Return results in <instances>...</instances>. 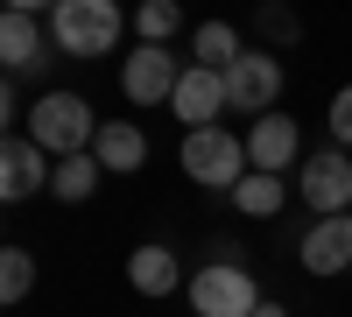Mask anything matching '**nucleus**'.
I'll return each mask as SVG.
<instances>
[{
    "instance_id": "f8f14e48",
    "label": "nucleus",
    "mask_w": 352,
    "mask_h": 317,
    "mask_svg": "<svg viewBox=\"0 0 352 317\" xmlns=\"http://www.w3.org/2000/svg\"><path fill=\"white\" fill-rule=\"evenodd\" d=\"M92 155L106 162V177H134V169L148 162V134H141L134 120H106L99 141H92Z\"/></svg>"
},
{
    "instance_id": "f257e3e1",
    "label": "nucleus",
    "mask_w": 352,
    "mask_h": 317,
    "mask_svg": "<svg viewBox=\"0 0 352 317\" xmlns=\"http://www.w3.org/2000/svg\"><path fill=\"white\" fill-rule=\"evenodd\" d=\"M127 14L113 8V0H56L50 8V50L56 56H99L120 43Z\"/></svg>"
},
{
    "instance_id": "1a4fd4ad",
    "label": "nucleus",
    "mask_w": 352,
    "mask_h": 317,
    "mask_svg": "<svg viewBox=\"0 0 352 317\" xmlns=\"http://www.w3.org/2000/svg\"><path fill=\"white\" fill-rule=\"evenodd\" d=\"M43 155H50L43 141L8 134V149H0V197H8V205H21V197L50 190V169H56V162H43Z\"/></svg>"
},
{
    "instance_id": "39448f33",
    "label": "nucleus",
    "mask_w": 352,
    "mask_h": 317,
    "mask_svg": "<svg viewBox=\"0 0 352 317\" xmlns=\"http://www.w3.org/2000/svg\"><path fill=\"white\" fill-rule=\"evenodd\" d=\"M226 92H232V113H275V99H282V64L268 50H240L226 64Z\"/></svg>"
},
{
    "instance_id": "ddd939ff",
    "label": "nucleus",
    "mask_w": 352,
    "mask_h": 317,
    "mask_svg": "<svg viewBox=\"0 0 352 317\" xmlns=\"http://www.w3.org/2000/svg\"><path fill=\"white\" fill-rule=\"evenodd\" d=\"M127 282H134L141 296H169V289H184L190 275L176 268L169 247H134V254H127Z\"/></svg>"
},
{
    "instance_id": "7ed1b4c3",
    "label": "nucleus",
    "mask_w": 352,
    "mask_h": 317,
    "mask_svg": "<svg viewBox=\"0 0 352 317\" xmlns=\"http://www.w3.org/2000/svg\"><path fill=\"white\" fill-rule=\"evenodd\" d=\"M247 141L226 134V127H184V177L204 184V190H232L247 177Z\"/></svg>"
},
{
    "instance_id": "aec40b11",
    "label": "nucleus",
    "mask_w": 352,
    "mask_h": 317,
    "mask_svg": "<svg viewBox=\"0 0 352 317\" xmlns=\"http://www.w3.org/2000/svg\"><path fill=\"white\" fill-rule=\"evenodd\" d=\"M324 127H331V149H352V85L324 106Z\"/></svg>"
},
{
    "instance_id": "2eb2a0df",
    "label": "nucleus",
    "mask_w": 352,
    "mask_h": 317,
    "mask_svg": "<svg viewBox=\"0 0 352 317\" xmlns=\"http://www.w3.org/2000/svg\"><path fill=\"white\" fill-rule=\"evenodd\" d=\"M99 155L92 149H85V155H56V169H50V197H56V205H85V197H92L99 190Z\"/></svg>"
},
{
    "instance_id": "f3484780",
    "label": "nucleus",
    "mask_w": 352,
    "mask_h": 317,
    "mask_svg": "<svg viewBox=\"0 0 352 317\" xmlns=\"http://www.w3.org/2000/svg\"><path fill=\"white\" fill-rule=\"evenodd\" d=\"M190 43H197V64H212V71H226L232 56H240V28H232V21H204V28H197Z\"/></svg>"
},
{
    "instance_id": "0eeeda50",
    "label": "nucleus",
    "mask_w": 352,
    "mask_h": 317,
    "mask_svg": "<svg viewBox=\"0 0 352 317\" xmlns=\"http://www.w3.org/2000/svg\"><path fill=\"white\" fill-rule=\"evenodd\" d=\"M296 184H303L310 212H345L352 205V155L345 149H317L310 162H296Z\"/></svg>"
},
{
    "instance_id": "9d476101",
    "label": "nucleus",
    "mask_w": 352,
    "mask_h": 317,
    "mask_svg": "<svg viewBox=\"0 0 352 317\" xmlns=\"http://www.w3.org/2000/svg\"><path fill=\"white\" fill-rule=\"evenodd\" d=\"M303 268L310 275H345L352 268V219L345 212H317V226L303 233Z\"/></svg>"
},
{
    "instance_id": "423d86ee",
    "label": "nucleus",
    "mask_w": 352,
    "mask_h": 317,
    "mask_svg": "<svg viewBox=\"0 0 352 317\" xmlns=\"http://www.w3.org/2000/svg\"><path fill=\"white\" fill-rule=\"evenodd\" d=\"M176 50H162V43H141V50H127V64H120V92L134 99V106H169L176 99Z\"/></svg>"
},
{
    "instance_id": "9b49d317",
    "label": "nucleus",
    "mask_w": 352,
    "mask_h": 317,
    "mask_svg": "<svg viewBox=\"0 0 352 317\" xmlns=\"http://www.w3.org/2000/svg\"><path fill=\"white\" fill-rule=\"evenodd\" d=\"M296 149H303V134H296V120H289V113H261V120L247 127V162L254 169H282L296 162Z\"/></svg>"
},
{
    "instance_id": "412c9836",
    "label": "nucleus",
    "mask_w": 352,
    "mask_h": 317,
    "mask_svg": "<svg viewBox=\"0 0 352 317\" xmlns=\"http://www.w3.org/2000/svg\"><path fill=\"white\" fill-rule=\"evenodd\" d=\"M261 28H275V36L289 43V36H296V14H289V8H261Z\"/></svg>"
},
{
    "instance_id": "5701e85b",
    "label": "nucleus",
    "mask_w": 352,
    "mask_h": 317,
    "mask_svg": "<svg viewBox=\"0 0 352 317\" xmlns=\"http://www.w3.org/2000/svg\"><path fill=\"white\" fill-rule=\"evenodd\" d=\"M254 317H289V310H282L275 296H261V303H254Z\"/></svg>"
},
{
    "instance_id": "6ab92c4d",
    "label": "nucleus",
    "mask_w": 352,
    "mask_h": 317,
    "mask_svg": "<svg viewBox=\"0 0 352 317\" xmlns=\"http://www.w3.org/2000/svg\"><path fill=\"white\" fill-rule=\"evenodd\" d=\"M28 289H36V254H28V247H8V254H0V296L21 303Z\"/></svg>"
},
{
    "instance_id": "a211bd4d",
    "label": "nucleus",
    "mask_w": 352,
    "mask_h": 317,
    "mask_svg": "<svg viewBox=\"0 0 352 317\" xmlns=\"http://www.w3.org/2000/svg\"><path fill=\"white\" fill-rule=\"evenodd\" d=\"M134 28H141V43H169L176 28H184V8H176V0H141Z\"/></svg>"
},
{
    "instance_id": "4468645a",
    "label": "nucleus",
    "mask_w": 352,
    "mask_h": 317,
    "mask_svg": "<svg viewBox=\"0 0 352 317\" xmlns=\"http://www.w3.org/2000/svg\"><path fill=\"white\" fill-rule=\"evenodd\" d=\"M0 64L8 71H36L43 64V28H36V14H0Z\"/></svg>"
},
{
    "instance_id": "6e6552de",
    "label": "nucleus",
    "mask_w": 352,
    "mask_h": 317,
    "mask_svg": "<svg viewBox=\"0 0 352 317\" xmlns=\"http://www.w3.org/2000/svg\"><path fill=\"white\" fill-rule=\"evenodd\" d=\"M232 106V92H226V71H212V64H190L184 78H176V99H169V113L184 127H219V113Z\"/></svg>"
},
{
    "instance_id": "dca6fc26",
    "label": "nucleus",
    "mask_w": 352,
    "mask_h": 317,
    "mask_svg": "<svg viewBox=\"0 0 352 317\" xmlns=\"http://www.w3.org/2000/svg\"><path fill=\"white\" fill-rule=\"evenodd\" d=\"M226 197H232V212H240V219H275V212H282V177H275V169H247Z\"/></svg>"
},
{
    "instance_id": "f03ea898",
    "label": "nucleus",
    "mask_w": 352,
    "mask_h": 317,
    "mask_svg": "<svg viewBox=\"0 0 352 317\" xmlns=\"http://www.w3.org/2000/svg\"><path fill=\"white\" fill-rule=\"evenodd\" d=\"M28 141H43L50 155H85L99 141V120H92V106L78 92H43L28 106Z\"/></svg>"
},
{
    "instance_id": "20e7f679",
    "label": "nucleus",
    "mask_w": 352,
    "mask_h": 317,
    "mask_svg": "<svg viewBox=\"0 0 352 317\" xmlns=\"http://www.w3.org/2000/svg\"><path fill=\"white\" fill-rule=\"evenodd\" d=\"M184 296H190L197 317H254V303H261L254 275H247L240 261H212V268H197V275L184 282Z\"/></svg>"
},
{
    "instance_id": "4be33fe9",
    "label": "nucleus",
    "mask_w": 352,
    "mask_h": 317,
    "mask_svg": "<svg viewBox=\"0 0 352 317\" xmlns=\"http://www.w3.org/2000/svg\"><path fill=\"white\" fill-rule=\"evenodd\" d=\"M8 8H14V14H50L56 0H8Z\"/></svg>"
}]
</instances>
